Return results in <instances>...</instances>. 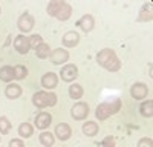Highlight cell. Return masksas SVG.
I'll return each instance as SVG.
<instances>
[{"instance_id": "277c9868", "label": "cell", "mask_w": 153, "mask_h": 147, "mask_svg": "<svg viewBox=\"0 0 153 147\" xmlns=\"http://www.w3.org/2000/svg\"><path fill=\"white\" fill-rule=\"evenodd\" d=\"M32 104L38 109L45 107H52L57 104V95L54 92H46V91H38L32 97Z\"/></svg>"}, {"instance_id": "44dd1931", "label": "cell", "mask_w": 153, "mask_h": 147, "mask_svg": "<svg viewBox=\"0 0 153 147\" xmlns=\"http://www.w3.org/2000/svg\"><path fill=\"white\" fill-rule=\"evenodd\" d=\"M84 91L81 88V84H76V83H72L69 86V97L74 98V100H80V98L83 97Z\"/></svg>"}, {"instance_id": "e0dca14e", "label": "cell", "mask_w": 153, "mask_h": 147, "mask_svg": "<svg viewBox=\"0 0 153 147\" xmlns=\"http://www.w3.org/2000/svg\"><path fill=\"white\" fill-rule=\"evenodd\" d=\"M152 19H153V6H152V3L143 5L141 11H139V16H138V22H152Z\"/></svg>"}, {"instance_id": "ba28073f", "label": "cell", "mask_w": 153, "mask_h": 147, "mask_svg": "<svg viewBox=\"0 0 153 147\" xmlns=\"http://www.w3.org/2000/svg\"><path fill=\"white\" fill-rule=\"evenodd\" d=\"M14 49H16V51H17L19 54H22V55L28 54V52H29V49H31L29 37L23 35V34L17 35L16 39H14Z\"/></svg>"}, {"instance_id": "30bf717a", "label": "cell", "mask_w": 153, "mask_h": 147, "mask_svg": "<svg viewBox=\"0 0 153 147\" xmlns=\"http://www.w3.org/2000/svg\"><path fill=\"white\" fill-rule=\"evenodd\" d=\"M40 83H42V86H43L45 89L52 91V89H55L57 86H58V77H57L55 72H46L45 75L42 77Z\"/></svg>"}, {"instance_id": "7c38bea8", "label": "cell", "mask_w": 153, "mask_h": 147, "mask_svg": "<svg viewBox=\"0 0 153 147\" xmlns=\"http://www.w3.org/2000/svg\"><path fill=\"white\" fill-rule=\"evenodd\" d=\"M76 26H78L83 32H91L95 26V20L91 14H84L76 20Z\"/></svg>"}, {"instance_id": "f546056e", "label": "cell", "mask_w": 153, "mask_h": 147, "mask_svg": "<svg viewBox=\"0 0 153 147\" xmlns=\"http://www.w3.org/2000/svg\"><path fill=\"white\" fill-rule=\"evenodd\" d=\"M9 147H25V143L19 138H14V140L9 141Z\"/></svg>"}, {"instance_id": "8fae6325", "label": "cell", "mask_w": 153, "mask_h": 147, "mask_svg": "<svg viewBox=\"0 0 153 147\" xmlns=\"http://www.w3.org/2000/svg\"><path fill=\"white\" fill-rule=\"evenodd\" d=\"M34 122H35V127L38 130H46L51 126V122H52V115H51L49 112H40L35 117Z\"/></svg>"}, {"instance_id": "4fadbf2b", "label": "cell", "mask_w": 153, "mask_h": 147, "mask_svg": "<svg viewBox=\"0 0 153 147\" xmlns=\"http://www.w3.org/2000/svg\"><path fill=\"white\" fill-rule=\"evenodd\" d=\"M54 135L60 141H68L71 138V135H72V129H71L69 124H66V122H60V124H57V127H55Z\"/></svg>"}, {"instance_id": "2e32d148", "label": "cell", "mask_w": 153, "mask_h": 147, "mask_svg": "<svg viewBox=\"0 0 153 147\" xmlns=\"http://www.w3.org/2000/svg\"><path fill=\"white\" fill-rule=\"evenodd\" d=\"M5 95L9 98V100H17L22 95V88L17 83H9L5 89Z\"/></svg>"}, {"instance_id": "6da1fadb", "label": "cell", "mask_w": 153, "mask_h": 147, "mask_svg": "<svg viewBox=\"0 0 153 147\" xmlns=\"http://www.w3.org/2000/svg\"><path fill=\"white\" fill-rule=\"evenodd\" d=\"M97 63L104 68L109 72H117L121 69V61L117 55V52L110 48H104L97 54Z\"/></svg>"}, {"instance_id": "7402d4cb", "label": "cell", "mask_w": 153, "mask_h": 147, "mask_svg": "<svg viewBox=\"0 0 153 147\" xmlns=\"http://www.w3.org/2000/svg\"><path fill=\"white\" fill-rule=\"evenodd\" d=\"M34 133V127L29 124V122H22L19 126V135L22 138H31Z\"/></svg>"}, {"instance_id": "9c48e42d", "label": "cell", "mask_w": 153, "mask_h": 147, "mask_svg": "<svg viewBox=\"0 0 153 147\" xmlns=\"http://www.w3.org/2000/svg\"><path fill=\"white\" fill-rule=\"evenodd\" d=\"M71 115L76 121L86 120V117L89 115V106L86 103H76V104H74V107L71 109Z\"/></svg>"}, {"instance_id": "8992f818", "label": "cell", "mask_w": 153, "mask_h": 147, "mask_svg": "<svg viewBox=\"0 0 153 147\" xmlns=\"http://www.w3.org/2000/svg\"><path fill=\"white\" fill-rule=\"evenodd\" d=\"M60 77H61L63 81L72 83V81H75L76 78H78V68H76L75 65H66V66H63L61 71H60Z\"/></svg>"}, {"instance_id": "cb8c5ba5", "label": "cell", "mask_w": 153, "mask_h": 147, "mask_svg": "<svg viewBox=\"0 0 153 147\" xmlns=\"http://www.w3.org/2000/svg\"><path fill=\"white\" fill-rule=\"evenodd\" d=\"M51 48H49V45H46V43H42L40 46H38L37 49H35V54H37V57L38 58H42V60H45V58H49L51 57Z\"/></svg>"}, {"instance_id": "ffe728a7", "label": "cell", "mask_w": 153, "mask_h": 147, "mask_svg": "<svg viewBox=\"0 0 153 147\" xmlns=\"http://www.w3.org/2000/svg\"><path fill=\"white\" fill-rule=\"evenodd\" d=\"M38 138H40V144L43 147H52L54 143H55V135L51 133V132H46V130H43Z\"/></svg>"}, {"instance_id": "5b68a950", "label": "cell", "mask_w": 153, "mask_h": 147, "mask_svg": "<svg viewBox=\"0 0 153 147\" xmlns=\"http://www.w3.org/2000/svg\"><path fill=\"white\" fill-rule=\"evenodd\" d=\"M34 24H35V20H34V17L29 14L28 11L23 12V14L19 17V20H17V28H19L20 32H23V34L31 32L32 28H34Z\"/></svg>"}, {"instance_id": "d4e9b609", "label": "cell", "mask_w": 153, "mask_h": 147, "mask_svg": "<svg viewBox=\"0 0 153 147\" xmlns=\"http://www.w3.org/2000/svg\"><path fill=\"white\" fill-rule=\"evenodd\" d=\"M26 77H28V69H26V66H23V65L14 66V78H16V80H25Z\"/></svg>"}, {"instance_id": "f1b7e54d", "label": "cell", "mask_w": 153, "mask_h": 147, "mask_svg": "<svg viewBox=\"0 0 153 147\" xmlns=\"http://www.w3.org/2000/svg\"><path fill=\"white\" fill-rule=\"evenodd\" d=\"M101 146L103 147H115V138L113 137H106L103 140V143H101Z\"/></svg>"}, {"instance_id": "52a82bcc", "label": "cell", "mask_w": 153, "mask_h": 147, "mask_svg": "<svg viewBox=\"0 0 153 147\" xmlns=\"http://www.w3.org/2000/svg\"><path fill=\"white\" fill-rule=\"evenodd\" d=\"M149 95V88H147V84L146 83H141V81H138V83H133L132 84V88H130V97L135 98V100H144V98H147Z\"/></svg>"}, {"instance_id": "4dcf8cb0", "label": "cell", "mask_w": 153, "mask_h": 147, "mask_svg": "<svg viewBox=\"0 0 153 147\" xmlns=\"http://www.w3.org/2000/svg\"><path fill=\"white\" fill-rule=\"evenodd\" d=\"M0 14H2V8H0Z\"/></svg>"}, {"instance_id": "9a60e30c", "label": "cell", "mask_w": 153, "mask_h": 147, "mask_svg": "<svg viewBox=\"0 0 153 147\" xmlns=\"http://www.w3.org/2000/svg\"><path fill=\"white\" fill-rule=\"evenodd\" d=\"M78 43H80V35H78V32L69 31V32H66L65 35H63V45H65L66 48H75Z\"/></svg>"}, {"instance_id": "484cf974", "label": "cell", "mask_w": 153, "mask_h": 147, "mask_svg": "<svg viewBox=\"0 0 153 147\" xmlns=\"http://www.w3.org/2000/svg\"><path fill=\"white\" fill-rule=\"evenodd\" d=\"M11 130V122L6 117H0V133L6 135Z\"/></svg>"}, {"instance_id": "3957f363", "label": "cell", "mask_w": 153, "mask_h": 147, "mask_svg": "<svg viewBox=\"0 0 153 147\" xmlns=\"http://www.w3.org/2000/svg\"><path fill=\"white\" fill-rule=\"evenodd\" d=\"M121 106H123V103H121L120 98H113V100H110V101H104V103L98 104V107L95 110V115L100 121H104L109 117L118 114L121 110Z\"/></svg>"}, {"instance_id": "d6986e66", "label": "cell", "mask_w": 153, "mask_h": 147, "mask_svg": "<svg viewBox=\"0 0 153 147\" xmlns=\"http://www.w3.org/2000/svg\"><path fill=\"white\" fill-rule=\"evenodd\" d=\"M0 80L5 83H11L14 80V68L12 66H2L0 68Z\"/></svg>"}, {"instance_id": "4316f807", "label": "cell", "mask_w": 153, "mask_h": 147, "mask_svg": "<svg viewBox=\"0 0 153 147\" xmlns=\"http://www.w3.org/2000/svg\"><path fill=\"white\" fill-rule=\"evenodd\" d=\"M29 43H31V49H37L43 43V37L40 34H34V35L29 37Z\"/></svg>"}, {"instance_id": "83f0119b", "label": "cell", "mask_w": 153, "mask_h": 147, "mask_svg": "<svg viewBox=\"0 0 153 147\" xmlns=\"http://www.w3.org/2000/svg\"><path fill=\"white\" fill-rule=\"evenodd\" d=\"M138 147H153L152 138H141L138 141Z\"/></svg>"}, {"instance_id": "ac0fdd59", "label": "cell", "mask_w": 153, "mask_h": 147, "mask_svg": "<svg viewBox=\"0 0 153 147\" xmlns=\"http://www.w3.org/2000/svg\"><path fill=\"white\" fill-rule=\"evenodd\" d=\"M81 130H83V133L86 135V137H95V135L98 133V130H100V126L95 121H86L83 124Z\"/></svg>"}, {"instance_id": "7a4b0ae2", "label": "cell", "mask_w": 153, "mask_h": 147, "mask_svg": "<svg viewBox=\"0 0 153 147\" xmlns=\"http://www.w3.org/2000/svg\"><path fill=\"white\" fill-rule=\"evenodd\" d=\"M48 14L60 22H66L72 16V6L63 0H52L48 5Z\"/></svg>"}, {"instance_id": "603a6c76", "label": "cell", "mask_w": 153, "mask_h": 147, "mask_svg": "<svg viewBox=\"0 0 153 147\" xmlns=\"http://www.w3.org/2000/svg\"><path fill=\"white\" fill-rule=\"evenodd\" d=\"M139 110H141V115L146 117V118H152L153 117V101L152 100H147L141 104V107H139Z\"/></svg>"}, {"instance_id": "5bb4252c", "label": "cell", "mask_w": 153, "mask_h": 147, "mask_svg": "<svg viewBox=\"0 0 153 147\" xmlns=\"http://www.w3.org/2000/svg\"><path fill=\"white\" fill-rule=\"evenodd\" d=\"M69 60V52L66 49H54L52 52H51V61H52L54 65H65L66 61Z\"/></svg>"}]
</instances>
